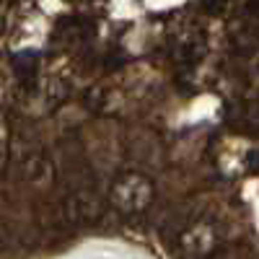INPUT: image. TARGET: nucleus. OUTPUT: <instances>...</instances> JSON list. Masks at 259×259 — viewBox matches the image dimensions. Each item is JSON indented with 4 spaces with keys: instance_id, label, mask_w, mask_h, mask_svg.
Returning a JSON list of instances; mask_svg holds the SVG:
<instances>
[]
</instances>
